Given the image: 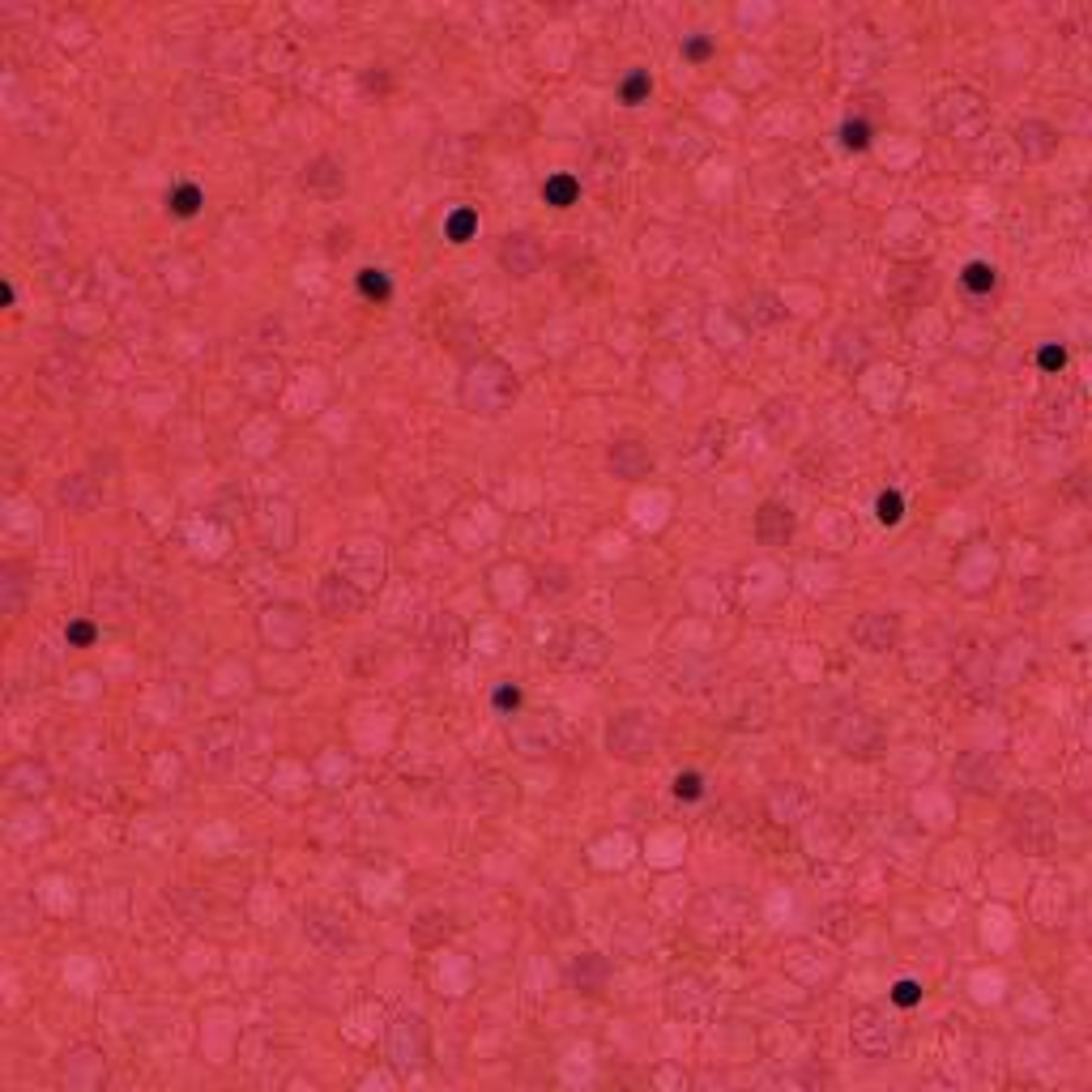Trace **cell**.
I'll use <instances>...</instances> for the list:
<instances>
[{"label": "cell", "mask_w": 1092, "mask_h": 1092, "mask_svg": "<svg viewBox=\"0 0 1092 1092\" xmlns=\"http://www.w3.org/2000/svg\"><path fill=\"white\" fill-rule=\"evenodd\" d=\"M517 393H521V385H517V375L504 359L470 363V372L461 380V402L470 405V414H487V419L504 414L517 402Z\"/></svg>", "instance_id": "6da1fadb"}, {"label": "cell", "mask_w": 1092, "mask_h": 1092, "mask_svg": "<svg viewBox=\"0 0 1092 1092\" xmlns=\"http://www.w3.org/2000/svg\"><path fill=\"white\" fill-rule=\"evenodd\" d=\"M661 743V717L653 708H628L611 721L606 730V747L619 760H644L649 751Z\"/></svg>", "instance_id": "7a4b0ae2"}, {"label": "cell", "mask_w": 1092, "mask_h": 1092, "mask_svg": "<svg viewBox=\"0 0 1092 1092\" xmlns=\"http://www.w3.org/2000/svg\"><path fill=\"white\" fill-rule=\"evenodd\" d=\"M853 1046L862 1049L867 1059H883V1054H892L897 1049V1029H888V1020H883L879 1007H858L853 1011Z\"/></svg>", "instance_id": "3957f363"}, {"label": "cell", "mask_w": 1092, "mask_h": 1092, "mask_svg": "<svg viewBox=\"0 0 1092 1092\" xmlns=\"http://www.w3.org/2000/svg\"><path fill=\"white\" fill-rule=\"evenodd\" d=\"M850 636L862 644L867 653H888V649H897V641H900V619L892 611H867V614L853 619Z\"/></svg>", "instance_id": "277c9868"}, {"label": "cell", "mask_w": 1092, "mask_h": 1092, "mask_svg": "<svg viewBox=\"0 0 1092 1092\" xmlns=\"http://www.w3.org/2000/svg\"><path fill=\"white\" fill-rule=\"evenodd\" d=\"M606 465H611L614 479H644L649 470H653V452H649V444L644 440H614L611 452H606Z\"/></svg>", "instance_id": "5b68a950"}, {"label": "cell", "mask_w": 1092, "mask_h": 1092, "mask_svg": "<svg viewBox=\"0 0 1092 1092\" xmlns=\"http://www.w3.org/2000/svg\"><path fill=\"white\" fill-rule=\"evenodd\" d=\"M320 611L329 619H350L363 611V589L350 576H325L320 581Z\"/></svg>", "instance_id": "8992f818"}, {"label": "cell", "mask_w": 1092, "mask_h": 1092, "mask_svg": "<svg viewBox=\"0 0 1092 1092\" xmlns=\"http://www.w3.org/2000/svg\"><path fill=\"white\" fill-rule=\"evenodd\" d=\"M499 265L512 273V278H534L542 265V243L534 235H508L504 248H499Z\"/></svg>", "instance_id": "52a82bcc"}, {"label": "cell", "mask_w": 1092, "mask_h": 1092, "mask_svg": "<svg viewBox=\"0 0 1092 1092\" xmlns=\"http://www.w3.org/2000/svg\"><path fill=\"white\" fill-rule=\"evenodd\" d=\"M793 512L785 508V504H764L760 512H755V538L764 542V546H785V542L793 538Z\"/></svg>", "instance_id": "ba28073f"}, {"label": "cell", "mask_w": 1092, "mask_h": 1092, "mask_svg": "<svg viewBox=\"0 0 1092 1092\" xmlns=\"http://www.w3.org/2000/svg\"><path fill=\"white\" fill-rule=\"evenodd\" d=\"M606 977H611V964H606V956H598V952H589V956L572 960L568 964V982L576 990H584V994H598L602 986H606Z\"/></svg>", "instance_id": "9c48e42d"}, {"label": "cell", "mask_w": 1092, "mask_h": 1092, "mask_svg": "<svg viewBox=\"0 0 1092 1092\" xmlns=\"http://www.w3.org/2000/svg\"><path fill=\"white\" fill-rule=\"evenodd\" d=\"M1016 141H1020V150H1024V158H1049V154L1059 150V133L1046 120H1024L1016 128Z\"/></svg>", "instance_id": "30bf717a"}, {"label": "cell", "mask_w": 1092, "mask_h": 1092, "mask_svg": "<svg viewBox=\"0 0 1092 1092\" xmlns=\"http://www.w3.org/2000/svg\"><path fill=\"white\" fill-rule=\"evenodd\" d=\"M299 184L308 188V193H342L346 176H342V166L333 163V158H316V163L303 166V180Z\"/></svg>", "instance_id": "8fae6325"}, {"label": "cell", "mask_w": 1092, "mask_h": 1092, "mask_svg": "<svg viewBox=\"0 0 1092 1092\" xmlns=\"http://www.w3.org/2000/svg\"><path fill=\"white\" fill-rule=\"evenodd\" d=\"M576 196H581V180L568 176V171H559V176H551V180L542 184V201L551 210H568V205H576Z\"/></svg>", "instance_id": "7c38bea8"}, {"label": "cell", "mask_w": 1092, "mask_h": 1092, "mask_svg": "<svg viewBox=\"0 0 1092 1092\" xmlns=\"http://www.w3.org/2000/svg\"><path fill=\"white\" fill-rule=\"evenodd\" d=\"M201 205H205V193L196 184H180V188H171V196H166V210L176 214V218H196Z\"/></svg>", "instance_id": "4fadbf2b"}, {"label": "cell", "mask_w": 1092, "mask_h": 1092, "mask_svg": "<svg viewBox=\"0 0 1092 1092\" xmlns=\"http://www.w3.org/2000/svg\"><path fill=\"white\" fill-rule=\"evenodd\" d=\"M474 235H479V214L474 210H465L461 205V210H452L449 218H444V240L449 243H470Z\"/></svg>", "instance_id": "5bb4252c"}, {"label": "cell", "mask_w": 1092, "mask_h": 1092, "mask_svg": "<svg viewBox=\"0 0 1092 1092\" xmlns=\"http://www.w3.org/2000/svg\"><path fill=\"white\" fill-rule=\"evenodd\" d=\"M960 282L969 286L973 295H990V290L999 286V270H994L990 261H969V265H964V273H960Z\"/></svg>", "instance_id": "9a60e30c"}, {"label": "cell", "mask_w": 1092, "mask_h": 1092, "mask_svg": "<svg viewBox=\"0 0 1092 1092\" xmlns=\"http://www.w3.org/2000/svg\"><path fill=\"white\" fill-rule=\"evenodd\" d=\"M359 290L367 295V299L385 303L393 295V278L385 270H375V265H367V270H359Z\"/></svg>", "instance_id": "2e32d148"}, {"label": "cell", "mask_w": 1092, "mask_h": 1092, "mask_svg": "<svg viewBox=\"0 0 1092 1092\" xmlns=\"http://www.w3.org/2000/svg\"><path fill=\"white\" fill-rule=\"evenodd\" d=\"M653 94V77L644 73V69H636V73H628V81H623V90H619V99L628 107H641L644 99Z\"/></svg>", "instance_id": "e0dca14e"}, {"label": "cell", "mask_w": 1092, "mask_h": 1092, "mask_svg": "<svg viewBox=\"0 0 1092 1092\" xmlns=\"http://www.w3.org/2000/svg\"><path fill=\"white\" fill-rule=\"evenodd\" d=\"M61 504H69V508H90L94 504V491H86V479L81 474L61 482Z\"/></svg>", "instance_id": "ac0fdd59"}, {"label": "cell", "mask_w": 1092, "mask_h": 1092, "mask_svg": "<svg viewBox=\"0 0 1092 1092\" xmlns=\"http://www.w3.org/2000/svg\"><path fill=\"white\" fill-rule=\"evenodd\" d=\"M875 517H879L883 525H900V517H905V499H900V491H883L879 499H875Z\"/></svg>", "instance_id": "d6986e66"}, {"label": "cell", "mask_w": 1092, "mask_h": 1092, "mask_svg": "<svg viewBox=\"0 0 1092 1092\" xmlns=\"http://www.w3.org/2000/svg\"><path fill=\"white\" fill-rule=\"evenodd\" d=\"M840 146H845V150H867L870 146V124L867 120H845L840 124Z\"/></svg>", "instance_id": "ffe728a7"}, {"label": "cell", "mask_w": 1092, "mask_h": 1092, "mask_svg": "<svg viewBox=\"0 0 1092 1092\" xmlns=\"http://www.w3.org/2000/svg\"><path fill=\"white\" fill-rule=\"evenodd\" d=\"M521 700H525V696H521V688H517V683H499V688H495V696H491L495 713H504V717H512V713L521 708Z\"/></svg>", "instance_id": "44dd1931"}, {"label": "cell", "mask_w": 1092, "mask_h": 1092, "mask_svg": "<svg viewBox=\"0 0 1092 1092\" xmlns=\"http://www.w3.org/2000/svg\"><path fill=\"white\" fill-rule=\"evenodd\" d=\"M674 798H683V802H700V798H704V777H700V773H679V777H674Z\"/></svg>", "instance_id": "7402d4cb"}, {"label": "cell", "mask_w": 1092, "mask_h": 1092, "mask_svg": "<svg viewBox=\"0 0 1092 1092\" xmlns=\"http://www.w3.org/2000/svg\"><path fill=\"white\" fill-rule=\"evenodd\" d=\"M94 636H99V628H94L90 619H73V623L64 628V641L73 644V649H90Z\"/></svg>", "instance_id": "603a6c76"}, {"label": "cell", "mask_w": 1092, "mask_h": 1092, "mask_svg": "<svg viewBox=\"0 0 1092 1092\" xmlns=\"http://www.w3.org/2000/svg\"><path fill=\"white\" fill-rule=\"evenodd\" d=\"M683 56L696 61V64L708 61V56H713V39H708V34H688V39H683Z\"/></svg>", "instance_id": "cb8c5ba5"}, {"label": "cell", "mask_w": 1092, "mask_h": 1092, "mask_svg": "<svg viewBox=\"0 0 1092 1092\" xmlns=\"http://www.w3.org/2000/svg\"><path fill=\"white\" fill-rule=\"evenodd\" d=\"M892 1002H897V1007H917V1002H922V986L909 982V977H900L897 986H892Z\"/></svg>", "instance_id": "d4e9b609"}, {"label": "cell", "mask_w": 1092, "mask_h": 1092, "mask_svg": "<svg viewBox=\"0 0 1092 1092\" xmlns=\"http://www.w3.org/2000/svg\"><path fill=\"white\" fill-rule=\"evenodd\" d=\"M747 316L751 320H777V299L773 295H755V299H747Z\"/></svg>", "instance_id": "484cf974"}, {"label": "cell", "mask_w": 1092, "mask_h": 1092, "mask_svg": "<svg viewBox=\"0 0 1092 1092\" xmlns=\"http://www.w3.org/2000/svg\"><path fill=\"white\" fill-rule=\"evenodd\" d=\"M1037 363H1041V372H1062L1067 367V350L1062 346H1041V355H1037Z\"/></svg>", "instance_id": "4316f807"}, {"label": "cell", "mask_w": 1092, "mask_h": 1092, "mask_svg": "<svg viewBox=\"0 0 1092 1092\" xmlns=\"http://www.w3.org/2000/svg\"><path fill=\"white\" fill-rule=\"evenodd\" d=\"M0 303H5V308H14V286H9V282H0Z\"/></svg>", "instance_id": "83f0119b"}]
</instances>
